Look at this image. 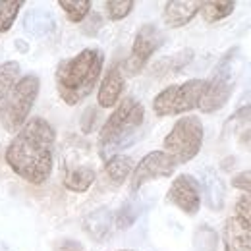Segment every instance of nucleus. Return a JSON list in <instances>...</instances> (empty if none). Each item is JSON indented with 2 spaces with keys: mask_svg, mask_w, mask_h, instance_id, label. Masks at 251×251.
Instances as JSON below:
<instances>
[{
  "mask_svg": "<svg viewBox=\"0 0 251 251\" xmlns=\"http://www.w3.org/2000/svg\"><path fill=\"white\" fill-rule=\"evenodd\" d=\"M174 170H176L174 160L164 151H151L133 166L131 180H129V191L137 193L147 182H153L158 178H168L174 174Z\"/></svg>",
  "mask_w": 251,
  "mask_h": 251,
  "instance_id": "9",
  "label": "nucleus"
},
{
  "mask_svg": "<svg viewBox=\"0 0 251 251\" xmlns=\"http://www.w3.org/2000/svg\"><path fill=\"white\" fill-rule=\"evenodd\" d=\"M232 186L236 189H242L246 193H251V170H244L232 178Z\"/></svg>",
  "mask_w": 251,
  "mask_h": 251,
  "instance_id": "28",
  "label": "nucleus"
},
{
  "mask_svg": "<svg viewBox=\"0 0 251 251\" xmlns=\"http://www.w3.org/2000/svg\"><path fill=\"white\" fill-rule=\"evenodd\" d=\"M54 251H85V246L77 240H58L54 244Z\"/></svg>",
  "mask_w": 251,
  "mask_h": 251,
  "instance_id": "29",
  "label": "nucleus"
},
{
  "mask_svg": "<svg viewBox=\"0 0 251 251\" xmlns=\"http://www.w3.org/2000/svg\"><path fill=\"white\" fill-rule=\"evenodd\" d=\"M205 91V79H189L180 85H168L153 99L157 116H178L199 106Z\"/></svg>",
  "mask_w": 251,
  "mask_h": 251,
  "instance_id": "6",
  "label": "nucleus"
},
{
  "mask_svg": "<svg viewBox=\"0 0 251 251\" xmlns=\"http://www.w3.org/2000/svg\"><path fill=\"white\" fill-rule=\"evenodd\" d=\"M203 122L197 116H184L172 126L170 133L164 137V153L174 160V164H186L199 155L203 147Z\"/></svg>",
  "mask_w": 251,
  "mask_h": 251,
  "instance_id": "4",
  "label": "nucleus"
},
{
  "mask_svg": "<svg viewBox=\"0 0 251 251\" xmlns=\"http://www.w3.org/2000/svg\"><path fill=\"white\" fill-rule=\"evenodd\" d=\"M95 116H97V110H95V108H89V110L83 114V120H81V129H83L85 133H89V131L93 129Z\"/></svg>",
  "mask_w": 251,
  "mask_h": 251,
  "instance_id": "30",
  "label": "nucleus"
},
{
  "mask_svg": "<svg viewBox=\"0 0 251 251\" xmlns=\"http://www.w3.org/2000/svg\"><path fill=\"white\" fill-rule=\"evenodd\" d=\"M104 172H106V176L112 184L120 186L133 172V160L127 155H114L108 160H104Z\"/></svg>",
  "mask_w": 251,
  "mask_h": 251,
  "instance_id": "19",
  "label": "nucleus"
},
{
  "mask_svg": "<svg viewBox=\"0 0 251 251\" xmlns=\"http://www.w3.org/2000/svg\"><path fill=\"white\" fill-rule=\"evenodd\" d=\"M22 8V0H0V33H8L12 29Z\"/></svg>",
  "mask_w": 251,
  "mask_h": 251,
  "instance_id": "23",
  "label": "nucleus"
},
{
  "mask_svg": "<svg viewBox=\"0 0 251 251\" xmlns=\"http://www.w3.org/2000/svg\"><path fill=\"white\" fill-rule=\"evenodd\" d=\"M234 211H236L234 219L238 220L242 226H246L248 230H251V193L242 195V197L236 201Z\"/></svg>",
  "mask_w": 251,
  "mask_h": 251,
  "instance_id": "26",
  "label": "nucleus"
},
{
  "mask_svg": "<svg viewBox=\"0 0 251 251\" xmlns=\"http://www.w3.org/2000/svg\"><path fill=\"white\" fill-rule=\"evenodd\" d=\"M114 226V215L108 209H97L83 220V230L93 238L95 242H102L108 238Z\"/></svg>",
  "mask_w": 251,
  "mask_h": 251,
  "instance_id": "15",
  "label": "nucleus"
},
{
  "mask_svg": "<svg viewBox=\"0 0 251 251\" xmlns=\"http://www.w3.org/2000/svg\"><path fill=\"white\" fill-rule=\"evenodd\" d=\"M97 180V174L91 166H74L64 174V186L74 193H85Z\"/></svg>",
  "mask_w": 251,
  "mask_h": 251,
  "instance_id": "17",
  "label": "nucleus"
},
{
  "mask_svg": "<svg viewBox=\"0 0 251 251\" xmlns=\"http://www.w3.org/2000/svg\"><path fill=\"white\" fill-rule=\"evenodd\" d=\"M145 120V108L137 99L127 97L108 116L99 133V155L108 160L135 141L137 129Z\"/></svg>",
  "mask_w": 251,
  "mask_h": 251,
  "instance_id": "3",
  "label": "nucleus"
},
{
  "mask_svg": "<svg viewBox=\"0 0 251 251\" xmlns=\"http://www.w3.org/2000/svg\"><path fill=\"white\" fill-rule=\"evenodd\" d=\"M236 8V2L232 0H209L201 4V16L207 24H217L220 20L228 18Z\"/></svg>",
  "mask_w": 251,
  "mask_h": 251,
  "instance_id": "20",
  "label": "nucleus"
},
{
  "mask_svg": "<svg viewBox=\"0 0 251 251\" xmlns=\"http://www.w3.org/2000/svg\"><path fill=\"white\" fill-rule=\"evenodd\" d=\"M137 215H139V207H137L135 203H126L124 207L114 215V224H116V228H120V230L129 228V226L135 222Z\"/></svg>",
  "mask_w": 251,
  "mask_h": 251,
  "instance_id": "25",
  "label": "nucleus"
},
{
  "mask_svg": "<svg viewBox=\"0 0 251 251\" xmlns=\"http://www.w3.org/2000/svg\"><path fill=\"white\" fill-rule=\"evenodd\" d=\"M203 193H205V201L209 205V209L220 211L224 207V197H226V188L224 182L215 170H205L203 172Z\"/></svg>",
  "mask_w": 251,
  "mask_h": 251,
  "instance_id": "16",
  "label": "nucleus"
},
{
  "mask_svg": "<svg viewBox=\"0 0 251 251\" xmlns=\"http://www.w3.org/2000/svg\"><path fill=\"white\" fill-rule=\"evenodd\" d=\"M56 129L47 118L33 116L6 147V164L10 170L33 186L45 184L54 166Z\"/></svg>",
  "mask_w": 251,
  "mask_h": 251,
  "instance_id": "1",
  "label": "nucleus"
},
{
  "mask_svg": "<svg viewBox=\"0 0 251 251\" xmlns=\"http://www.w3.org/2000/svg\"><path fill=\"white\" fill-rule=\"evenodd\" d=\"M217 248H219L217 232L211 226L201 224L193 232V251H217Z\"/></svg>",
  "mask_w": 251,
  "mask_h": 251,
  "instance_id": "22",
  "label": "nucleus"
},
{
  "mask_svg": "<svg viewBox=\"0 0 251 251\" xmlns=\"http://www.w3.org/2000/svg\"><path fill=\"white\" fill-rule=\"evenodd\" d=\"M201 4L203 2H199V0H170V2H166L164 10H162L164 25H168L172 29L188 25L189 22L199 14Z\"/></svg>",
  "mask_w": 251,
  "mask_h": 251,
  "instance_id": "12",
  "label": "nucleus"
},
{
  "mask_svg": "<svg viewBox=\"0 0 251 251\" xmlns=\"http://www.w3.org/2000/svg\"><path fill=\"white\" fill-rule=\"evenodd\" d=\"M230 120H236V122H251V104L250 106L240 108V110H236Z\"/></svg>",
  "mask_w": 251,
  "mask_h": 251,
  "instance_id": "31",
  "label": "nucleus"
},
{
  "mask_svg": "<svg viewBox=\"0 0 251 251\" xmlns=\"http://www.w3.org/2000/svg\"><path fill=\"white\" fill-rule=\"evenodd\" d=\"M222 242L226 251H251V230L242 226L234 217H230L224 222Z\"/></svg>",
  "mask_w": 251,
  "mask_h": 251,
  "instance_id": "14",
  "label": "nucleus"
},
{
  "mask_svg": "<svg viewBox=\"0 0 251 251\" xmlns=\"http://www.w3.org/2000/svg\"><path fill=\"white\" fill-rule=\"evenodd\" d=\"M104 66V56L99 49H83L75 56L62 60L56 68V89L68 106L85 100L97 87Z\"/></svg>",
  "mask_w": 251,
  "mask_h": 251,
  "instance_id": "2",
  "label": "nucleus"
},
{
  "mask_svg": "<svg viewBox=\"0 0 251 251\" xmlns=\"http://www.w3.org/2000/svg\"><path fill=\"white\" fill-rule=\"evenodd\" d=\"M39 91H41V79L35 74H25L16 81L2 116V124L8 133H18L22 126L29 120V112L39 97Z\"/></svg>",
  "mask_w": 251,
  "mask_h": 251,
  "instance_id": "5",
  "label": "nucleus"
},
{
  "mask_svg": "<svg viewBox=\"0 0 251 251\" xmlns=\"http://www.w3.org/2000/svg\"><path fill=\"white\" fill-rule=\"evenodd\" d=\"M126 79L124 74H122V66L118 62H114L108 72L104 74L102 81H100V87H99V93H97V102L100 108H112L116 106V102L120 100L122 91H124Z\"/></svg>",
  "mask_w": 251,
  "mask_h": 251,
  "instance_id": "11",
  "label": "nucleus"
},
{
  "mask_svg": "<svg viewBox=\"0 0 251 251\" xmlns=\"http://www.w3.org/2000/svg\"><path fill=\"white\" fill-rule=\"evenodd\" d=\"M58 6L62 8L66 18L72 24H81L89 16L93 2L91 0H58Z\"/></svg>",
  "mask_w": 251,
  "mask_h": 251,
  "instance_id": "21",
  "label": "nucleus"
},
{
  "mask_svg": "<svg viewBox=\"0 0 251 251\" xmlns=\"http://www.w3.org/2000/svg\"><path fill=\"white\" fill-rule=\"evenodd\" d=\"M133 8H135V2L133 0H108V2H104L106 16L112 22H120V20L127 18Z\"/></svg>",
  "mask_w": 251,
  "mask_h": 251,
  "instance_id": "24",
  "label": "nucleus"
},
{
  "mask_svg": "<svg viewBox=\"0 0 251 251\" xmlns=\"http://www.w3.org/2000/svg\"><path fill=\"white\" fill-rule=\"evenodd\" d=\"M191 56H193V50H184V52H180V54H174V56H170L168 60H164V62H160L157 68H162V66H166V74H176V72H180L186 64L191 60Z\"/></svg>",
  "mask_w": 251,
  "mask_h": 251,
  "instance_id": "27",
  "label": "nucleus"
},
{
  "mask_svg": "<svg viewBox=\"0 0 251 251\" xmlns=\"http://www.w3.org/2000/svg\"><path fill=\"white\" fill-rule=\"evenodd\" d=\"M54 27H56V20L45 8L27 10V14L24 16V29L27 35H31L35 39H43V37L50 35L54 31Z\"/></svg>",
  "mask_w": 251,
  "mask_h": 251,
  "instance_id": "13",
  "label": "nucleus"
},
{
  "mask_svg": "<svg viewBox=\"0 0 251 251\" xmlns=\"http://www.w3.org/2000/svg\"><path fill=\"white\" fill-rule=\"evenodd\" d=\"M118 251H131V250H118Z\"/></svg>",
  "mask_w": 251,
  "mask_h": 251,
  "instance_id": "32",
  "label": "nucleus"
},
{
  "mask_svg": "<svg viewBox=\"0 0 251 251\" xmlns=\"http://www.w3.org/2000/svg\"><path fill=\"white\" fill-rule=\"evenodd\" d=\"M166 201L186 215H197L201 207L199 182L189 174H180L176 180H172L168 193H166Z\"/></svg>",
  "mask_w": 251,
  "mask_h": 251,
  "instance_id": "10",
  "label": "nucleus"
},
{
  "mask_svg": "<svg viewBox=\"0 0 251 251\" xmlns=\"http://www.w3.org/2000/svg\"><path fill=\"white\" fill-rule=\"evenodd\" d=\"M18 79H20V64L16 60H8V62L0 64V120L4 116L10 93H12Z\"/></svg>",
  "mask_w": 251,
  "mask_h": 251,
  "instance_id": "18",
  "label": "nucleus"
},
{
  "mask_svg": "<svg viewBox=\"0 0 251 251\" xmlns=\"http://www.w3.org/2000/svg\"><path fill=\"white\" fill-rule=\"evenodd\" d=\"M164 43V35L153 24H145L141 25V29L135 33L133 45H131V52L124 62V70L129 75H137L149 62V58L157 52Z\"/></svg>",
  "mask_w": 251,
  "mask_h": 251,
  "instance_id": "8",
  "label": "nucleus"
},
{
  "mask_svg": "<svg viewBox=\"0 0 251 251\" xmlns=\"http://www.w3.org/2000/svg\"><path fill=\"white\" fill-rule=\"evenodd\" d=\"M232 52H228L222 60L219 62V66L215 68L211 79H205V91H203V97L199 100V110L205 112V114H211V112H217L220 110L230 95H232V79H230V60H232Z\"/></svg>",
  "mask_w": 251,
  "mask_h": 251,
  "instance_id": "7",
  "label": "nucleus"
}]
</instances>
